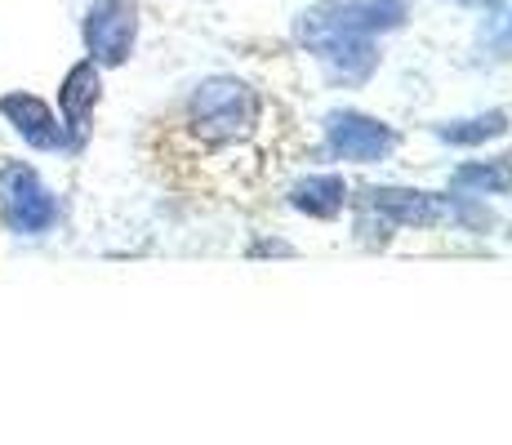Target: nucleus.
I'll use <instances>...</instances> for the list:
<instances>
[{
    "label": "nucleus",
    "instance_id": "f8f14e48",
    "mask_svg": "<svg viewBox=\"0 0 512 445\" xmlns=\"http://www.w3.org/2000/svg\"><path fill=\"white\" fill-rule=\"evenodd\" d=\"M464 5H472V0H464Z\"/></svg>",
    "mask_w": 512,
    "mask_h": 445
},
{
    "label": "nucleus",
    "instance_id": "f257e3e1",
    "mask_svg": "<svg viewBox=\"0 0 512 445\" xmlns=\"http://www.w3.org/2000/svg\"><path fill=\"white\" fill-rule=\"evenodd\" d=\"M406 9L397 0H366V5H317L303 14L299 36L326 67L343 81H366L374 67V45L370 36L383 27H397Z\"/></svg>",
    "mask_w": 512,
    "mask_h": 445
},
{
    "label": "nucleus",
    "instance_id": "9d476101",
    "mask_svg": "<svg viewBox=\"0 0 512 445\" xmlns=\"http://www.w3.org/2000/svg\"><path fill=\"white\" fill-rule=\"evenodd\" d=\"M450 183H455L459 192L504 196V192H512V165L508 161H477V165H464V170H455Z\"/></svg>",
    "mask_w": 512,
    "mask_h": 445
},
{
    "label": "nucleus",
    "instance_id": "0eeeda50",
    "mask_svg": "<svg viewBox=\"0 0 512 445\" xmlns=\"http://www.w3.org/2000/svg\"><path fill=\"white\" fill-rule=\"evenodd\" d=\"M98 63H76L63 81V130H67V147H81L90 138V121H94V107H98Z\"/></svg>",
    "mask_w": 512,
    "mask_h": 445
},
{
    "label": "nucleus",
    "instance_id": "9b49d317",
    "mask_svg": "<svg viewBox=\"0 0 512 445\" xmlns=\"http://www.w3.org/2000/svg\"><path fill=\"white\" fill-rule=\"evenodd\" d=\"M446 143L472 147V143H486V138L508 134V116L504 112H486V116H472V121H455V125H441L437 130Z\"/></svg>",
    "mask_w": 512,
    "mask_h": 445
},
{
    "label": "nucleus",
    "instance_id": "39448f33",
    "mask_svg": "<svg viewBox=\"0 0 512 445\" xmlns=\"http://www.w3.org/2000/svg\"><path fill=\"white\" fill-rule=\"evenodd\" d=\"M326 138L343 161H357V165L383 161V156L397 147V134H392L388 125L374 121V116H361V112H334L326 121Z\"/></svg>",
    "mask_w": 512,
    "mask_h": 445
},
{
    "label": "nucleus",
    "instance_id": "f03ea898",
    "mask_svg": "<svg viewBox=\"0 0 512 445\" xmlns=\"http://www.w3.org/2000/svg\"><path fill=\"white\" fill-rule=\"evenodd\" d=\"M187 121H192L201 143H214V147L236 143V138H245L254 130V121H259V98H254L250 85L236 81V76H214V81H205L192 94Z\"/></svg>",
    "mask_w": 512,
    "mask_h": 445
},
{
    "label": "nucleus",
    "instance_id": "7ed1b4c3",
    "mask_svg": "<svg viewBox=\"0 0 512 445\" xmlns=\"http://www.w3.org/2000/svg\"><path fill=\"white\" fill-rule=\"evenodd\" d=\"M139 36V0H94L85 14V49L98 67H121Z\"/></svg>",
    "mask_w": 512,
    "mask_h": 445
},
{
    "label": "nucleus",
    "instance_id": "20e7f679",
    "mask_svg": "<svg viewBox=\"0 0 512 445\" xmlns=\"http://www.w3.org/2000/svg\"><path fill=\"white\" fill-rule=\"evenodd\" d=\"M0 192H5V219L14 232L41 236L54 227L58 205L49 196V187L27 165H0Z\"/></svg>",
    "mask_w": 512,
    "mask_h": 445
},
{
    "label": "nucleus",
    "instance_id": "423d86ee",
    "mask_svg": "<svg viewBox=\"0 0 512 445\" xmlns=\"http://www.w3.org/2000/svg\"><path fill=\"white\" fill-rule=\"evenodd\" d=\"M0 116H5V121L23 134V143L41 147V152H58V147H67V130L58 125V116L49 112L45 98H36V94H5V98H0Z\"/></svg>",
    "mask_w": 512,
    "mask_h": 445
},
{
    "label": "nucleus",
    "instance_id": "1a4fd4ad",
    "mask_svg": "<svg viewBox=\"0 0 512 445\" xmlns=\"http://www.w3.org/2000/svg\"><path fill=\"white\" fill-rule=\"evenodd\" d=\"M343 201H348V183H343L339 174H312L290 192L294 210L312 214V219H330V214H339Z\"/></svg>",
    "mask_w": 512,
    "mask_h": 445
},
{
    "label": "nucleus",
    "instance_id": "6e6552de",
    "mask_svg": "<svg viewBox=\"0 0 512 445\" xmlns=\"http://www.w3.org/2000/svg\"><path fill=\"white\" fill-rule=\"evenodd\" d=\"M370 210L388 223H401V227H428V223H441L446 205L428 192H406V187H374L370 192Z\"/></svg>",
    "mask_w": 512,
    "mask_h": 445
}]
</instances>
